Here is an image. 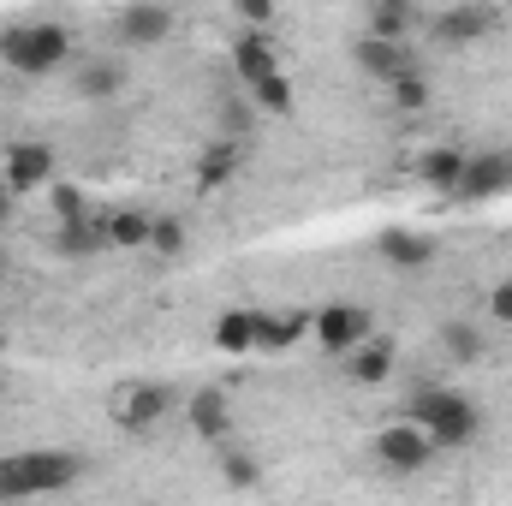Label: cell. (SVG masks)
<instances>
[{
    "label": "cell",
    "instance_id": "cell-21",
    "mask_svg": "<svg viewBox=\"0 0 512 506\" xmlns=\"http://www.w3.org/2000/svg\"><path fill=\"white\" fill-rule=\"evenodd\" d=\"M149 227H155V215H143V209H114V215H102V239H108L114 251H143V245H149Z\"/></svg>",
    "mask_w": 512,
    "mask_h": 506
},
{
    "label": "cell",
    "instance_id": "cell-30",
    "mask_svg": "<svg viewBox=\"0 0 512 506\" xmlns=\"http://www.w3.org/2000/svg\"><path fill=\"white\" fill-rule=\"evenodd\" d=\"M149 251L179 256L185 251V221H179V215H155V227H149Z\"/></svg>",
    "mask_w": 512,
    "mask_h": 506
},
{
    "label": "cell",
    "instance_id": "cell-29",
    "mask_svg": "<svg viewBox=\"0 0 512 506\" xmlns=\"http://www.w3.org/2000/svg\"><path fill=\"white\" fill-rule=\"evenodd\" d=\"M221 137H233V143H245V131L256 126V102L251 96H233V102H221Z\"/></svg>",
    "mask_w": 512,
    "mask_h": 506
},
{
    "label": "cell",
    "instance_id": "cell-5",
    "mask_svg": "<svg viewBox=\"0 0 512 506\" xmlns=\"http://www.w3.org/2000/svg\"><path fill=\"white\" fill-rule=\"evenodd\" d=\"M310 334H316V346L322 352H334V358H352L364 340H370V310L364 304H322L316 310V322H310Z\"/></svg>",
    "mask_w": 512,
    "mask_h": 506
},
{
    "label": "cell",
    "instance_id": "cell-23",
    "mask_svg": "<svg viewBox=\"0 0 512 506\" xmlns=\"http://www.w3.org/2000/svg\"><path fill=\"white\" fill-rule=\"evenodd\" d=\"M48 245H54V256H72V262H78V256L108 251V239H102V221H96V215H90V221H72V227H54V239H48Z\"/></svg>",
    "mask_w": 512,
    "mask_h": 506
},
{
    "label": "cell",
    "instance_id": "cell-24",
    "mask_svg": "<svg viewBox=\"0 0 512 506\" xmlns=\"http://www.w3.org/2000/svg\"><path fill=\"white\" fill-rule=\"evenodd\" d=\"M256 102V114H274V120H286L292 108H298V90H292V78L286 72H274V78H262L256 90H245Z\"/></svg>",
    "mask_w": 512,
    "mask_h": 506
},
{
    "label": "cell",
    "instance_id": "cell-31",
    "mask_svg": "<svg viewBox=\"0 0 512 506\" xmlns=\"http://www.w3.org/2000/svg\"><path fill=\"white\" fill-rule=\"evenodd\" d=\"M233 12H239V24L256 30V36H268V24H274V0H239Z\"/></svg>",
    "mask_w": 512,
    "mask_h": 506
},
{
    "label": "cell",
    "instance_id": "cell-22",
    "mask_svg": "<svg viewBox=\"0 0 512 506\" xmlns=\"http://www.w3.org/2000/svg\"><path fill=\"white\" fill-rule=\"evenodd\" d=\"M215 352H227V358H245L256 352V310H227V316H215Z\"/></svg>",
    "mask_w": 512,
    "mask_h": 506
},
{
    "label": "cell",
    "instance_id": "cell-26",
    "mask_svg": "<svg viewBox=\"0 0 512 506\" xmlns=\"http://www.w3.org/2000/svg\"><path fill=\"white\" fill-rule=\"evenodd\" d=\"M435 340H441V352H447L453 364H477V358H483V334H477L471 322H441Z\"/></svg>",
    "mask_w": 512,
    "mask_h": 506
},
{
    "label": "cell",
    "instance_id": "cell-16",
    "mask_svg": "<svg viewBox=\"0 0 512 506\" xmlns=\"http://www.w3.org/2000/svg\"><path fill=\"white\" fill-rule=\"evenodd\" d=\"M126 60H114V54H96V60H84L78 66V78H72V90H78V102H114L120 90H126Z\"/></svg>",
    "mask_w": 512,
    "mask_h": 506
},
{
    "label": "cell",
    "instance_id": "cell-32",
    "mask_svg": "<svg viewBox=\"0 0 512 506\" xmlns=\"http://www.w3.org/2000/svg\"><path fill=\"white\" fill-rule=\"evenodd\" d=\"M489 322H507L512 328V286H495L489 292Z\"/></svg>",
    "mask_w": 512,
    "mask_h": 506
},
{
    "label": "cell",
    "instance_id": "cell-27",
    "mask_svg": "<svg viewBox=\"0 0 512 506\" xmlns=\"http://www.w3.org/2000/svg\"><path fill=\"white\" fill-rule=\"evenodd\" d=\"M221 477H227V489H256L262 483V459L245 453V447H227L221 453Z\"/></svg>",
    "mask_w": 512,
    "mask_h": 506
},
{
    "label": "cell",
    "instance_id": "cell-1",
    "mask_svg": "<svg viewBox=\"0 0 512 506\" xmlns=\"http://www.w3.org/2000/svg\"><path fill=\"white\" fill-rule=\"evenodd\" d=\"M405 423L423 429V435L435 441V453H441V447H471V441L483 435V411H477V399L459 393V387H447V381H423V387H411V399H405Z\"/></svg>",
    "mask_w": 512,
    "mask_h": 506
},
{
    "label": "cell",
    "instance_id": "cell-15",
    "mask_svg": "<svg viewBox=\"0 0 512 506\" xmlns=\"http://www.w3.org/2000/svg\"><path fill=\"white\" fill-rule=\"evenodd\" d=\"M185 417H191V435L197 441H227V429H233V405H227L221 387H197L185 399Z\"/></svg>",
    "mask_w": 512,
    "mask_h": 506
},
{
    "label": "cell",
    "instance_id": "cell-4",
    "mask_svg": "<svg viewBox=\"0 0 512 506\" xmlns=\"http://www.w3.org/2000/svg\"><path fill=\"white\" fill-rule=\"evenodd\" d=\"M108 411H114V423H120L126 435H149V429H161V423L179 411V387H173V381H126Z\"/></svg>",
    "mask_w": 512,
    "mask_h": 506
},
{
    "label": "cell",
    "instance_id": "cell-12",
    "mask_svg": "<svg viewBox=\"0 0 512 506\" xmlns=\"http://www.w3.org/2000/svg\"><path fill=\"white\" fill-rule=\"evenodd\" d=\"M114 36L126 48H161L173 36V12L167 6H120L114 12Z\"/></svg>",
    "mask_w": 512,
    "mask_h": 506
},
{
    "label": "cell",
    "instance_id": "cell-9",
    "mask_svg": "<svg viewBox=\"0 0 512 506\" xmlns=\"http://www.w3.org/2000/svg\"><path fill=\"white\" fill-rule=\"evenodd\" d=\"M352 60H358V72L376 78V84H399L405 72H417V48H411V42H376V36H358V42H352Z\"/></svg>",
    "mask_w": 512,
    "mask_h": 506
},
{
    "label": "cell",
    "instance_id": "cell-3",
    "mask_svg": "<svg viewBox=\"0 0 512 506\" xmlns=\"http://www.w3.org/2000/svg\"><path fill=\"white\" fill-rule=\"evenodd\" d=\"M72 60V30L54 24V18H36V24H12L0 30V66L24 72V78H48Z\"/></svg>",
    "mask_w": 512,
    "mask_h": 506
},
{
    "label": "cell",
    "instance_id": "cell-19",
    "mask_svg": "<svg viewBox=\"0 0 512 506\" xmlns=\"http://www.w3.org/2000/svg\"><path fill=\"white\" fill-rule=\"evenodd\" d=\"M393 364H399V352H393V340L382 334H370L352 358H346V376L358 381V387H387L393 381Z\"/></svg>",
    "mask_w": 512,
    "mask_h": 506
},
{
    "label": "cell",
    "instance_id": "cell-28",
    "mask_svg": "<svg viewBox=\"0 0 512 506\" xmlns=\"http://www.w3.org/2000/svg\"><path fill=\"white\" fill-rule=\"evenodd\" d=\"M48 209H54V227H72V221H90V203L78 185H54L48 191Z\"/></svg>",
    "mask_w": 512,
    "mask_h": 506
},
{
    "label": "cell",
    "instance_id": "cell-11",
    "mask_svg": "<svg viewBox=\"0 0 512 506\" xmlns=\"http://www.w3.org/2000/svg\"><path fill=\"white\" fill-rule=\"evenodd\" d=\"M465 161H471V149H465V143H429V149L417 155V179H423V191L453 197V191H459V179H465Z\"/></svg>",
    "mask_w": 512,
    "mask_h": 506
},
{
    "label": "cell",
    "instance_id": "cell-7",
    "mask_svg": "<svg viewBox=\"0 0 512 506\" xmlns=\"http://www.w3.org/2000/svg\"><path fill=\"white\" fill-rule=\"evenodd\" d=\"M512 191V149H477L465 161V179L453 191V203H495Z\"/></svg>",
    "mask_w": 512,
    "mask_h": 506
},
{
    "label": "cell",
    "instance_id": "cell-8",
    "mask_svg": "<svg viewBox=\"0 0 512 506\" xmlns=\"http://www.w3.org/2000/svg\"><path fill=\"white\" fill-rule=\"evenodd\" d=\"M495 30H501V6H447L441 18H429V36L441 48H471Z\"/></svg>",
    "mask_w": 512,
    "mask_h": 506
},
{
    "label": "cell",
    "instance_id": "cell-17",
    "mask_svg": "<svg viewBox=\"0 0 512 506\" xmlns=\"http://www.w3.org/2000/svg\"><path fill=\"white\" fill-rule=\"evenodd\" d=\"M417 24H423V12L411 0H370L364 6V36H376V42H411Z\"/></svg>",
    "mask_w": 512,
    "mask_h": 506
},
{
    "label": "cell",
    "instance_id": "cell-33",
    "mask_svg": "<svg viewBox=\"0 0 512 506\" xmlns=\"http://www.w3.org/2000/svg\"><path fill=\"white\" fill-rule=\"evenodd\" d=\"M12 215H18V197H12V191H6V185H0V233H6V227H12Z\"/></svg>",
    "mask_w": 512,
    "mask_h": 506
},
{
    "label": "cell",
    "instance_id": "cell-6",
    "mask_svg": "<svg viewBox=\"0 0 512 506\" xmlns=\"http://www.w3.org/2000/svg\"><path fill=\"white\" fill-rule=\"evenodd\" d=\"M429 459H435V441H429L423 429H411L405 417L387 423V429H376V465H382V471H393V477H417Z\"/></svg>",
    "mask_w": 512,
    "mask_h": 506
},
{
    "label": "cell",
    "instance_id": "cell-14",
    "mask_svg": "<svg viewBox=\"0 0 512 506\" xmlns=\"http://www.w3.org/2000/svg\"><path fill=\"white\" fill-rule=\"evenodd\" d=\"M233 72H239L245 90H256L262 78H274V72H280V48H274V36H256V30L233 36Z\"/></svg>",
    "mask_w": 512,
    "mask_h": 506
},
{
    "label": "cell",
    "instance_id": "cell-2",
    "mask_svg": "<svg viewBox=\"0 0 512 506\" xmlns=\"http://www.w3.org/2000/svg\"><path fill=\"white\" fill-rule=\"evenodd\" d=\"M84 477V459L66 447H36V453H12L0 459V501H36V495H60Z\"/></svg>",
    "mask_w": 512,
    "mask_h": 506
},
{
    "label": "cell",
    "instance_id": "cell-10",
    "mask_svg": "<svg viewBox=\"0 0 512 506\" xmlns=\"http://www.w3.org/2000/svg\"><path fill=\"white\" fill-rule=\"evenodd\" d=\"M48 179H54V149H48V143H30V137H24V143L6 149V179H0V185H6L12 197L36 191V185H48Z\"/></svg>",
    "mask_w": 512,
    "mask_h": 506
},
{
    "label": "cell",
    "instance_id": "cell-20",
    "mask_svg": "<svg viewBox=\"0 0 512 506\" xmlns=\"http://www.w3.org/2000/svg\"><path fill=\"white\" fill-rule=\"evenodd\" d=\"M239 161H245V143H233V137H209L203 155H197V191H221V185L239 173Z\"/></svg>",
    "mask_w": 512,
    "mask_h": 506
},
{
    "label": "cell",
    "instance_id": "cell-13",
    "mask_svg": "<svg viewBox=\"0 0 512 506\" xmlns=\"http://www.w3.org/2000/svg\"><path fill=\"white\" fill-rule=\"evenodd\" d=\"M316 310H256V352H292L310 334Z\"/></svg>",
    "mask_w": 512,
    "mask_h": 506
},
{
    "label": "cell",
    "instance_id": "cell-36",
    "mask_svg": "<svg viewBox=\"0 0 512 506\" xmlns=\"http://www.w3.org/2000/svg\"><path fill=\"white\" fill-rule=\"evenodd\" d=\"M0 298H6V280H0Z\"/></svg>",
    "mask_w": 512,
    "mask_h": 506
},
{
    "label": "cell",
    "instance_id": "cell-34",
    "mask_svg": "<svg viewBox=\"0 0 512 506\" xmlns=\"http://www.w3.org/2000/svg\"><path fill=\"white\" fill-rule=\"evenodd\" d=\"M0 399H6V370H0Z\"/></svg>",
    "mask_w": 512,
    "mask_h": 506
},
{
    "label": "cell",
    "instance_id": "cell-25",
    "mask_svg": "<svg viewBox=\"0 0 512 506\" xmlns=\"http://www.w3.org/2000/svg\"><path fill=\"white\" fill-rule=\"evenodd\" d=\"M387 102H393V114H423V108L435 102V84H429L423 66H417V72H405L399 84H387Z\"/></svg>",
    "mask_w": 512,
    "mask_h": 506
},
{
    "label": "cell",
    "instance_id": "cell-35",
    "mask_svg": "<svg viewBox=\"0 0 512 506\" xmlns=\"http://www.w3.org/2000/svg\"><path fill=\"white\" fill-rule=\"evenodd\" d=\"M0 352H6V334H0Z\"/></svg>",
    "mask_w": 512,
    "mask_h": 506
},
{
    "label": "cell",
    "instance_id": "cell-18",
    "mask_svg": "<svg viewBox=\"0 0 512 506\" xmlns=\"http://www.w3.org/2000/svg\"><path fill=\"white\" fill-rule=\"evenodd\" d=\"M376 251H382L387 268H429L435 262V239L417 233V227H387L382 239H376Z\"/></svg>",
    "mask_w": 512,
    "mask_h": 506
}]
</instances>
